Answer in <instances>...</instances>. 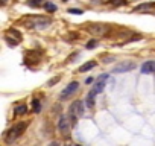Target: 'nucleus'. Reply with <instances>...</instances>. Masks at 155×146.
<instances>
[{"instance_id": "ddd939ff", "label": "nucleus", "mask_w": 155, "mask_h": 146, "mask_svg": "<svg viewBox=\"0 0 155 146\" xmlns=\"http://www.w3.org/2000/svg\"><path fill=\"white\" fill-rule=\"evenodd\" d=\"M43 5V0H31V2H29V6H32V8H40Z\"/></svg>"}, {"instance_id": "4468645a", "label": "nucleus", "mask_w": 155, "mask_h": 146, "mask_svg": "<svg viewBox=\"0 0 155 146\" xmlns=\"http://www.w3.org/2000/svg\"><path fill=\"white\" fill-rule=\"evenodd\" d=\"M68 12H70V14H74V15H81V14H82V11L78 9V8H70Z\"/></svg>"}, {"instance_id": "1a4fd4ad", "label": "nucleus", "mask_w": 155, "mask_h": 146, "mask_svg": "<svg viewBox=\"0 0 155 146\" xmlns=\"http://www.w3.org/2000/svg\"><path fill=\"white\" fill-rule=\"evenodd\" d=\"M28 113V107L25 105V104H21V105H17L15 107V111H14V114L15 116H23V114H26Z\"/></svg>"}, {"instance_id": "f257e3e1", "label": "nucleus", "mask_w": 155, "mask_h": 146, "mask_svg": "<svg viewBox=\"0 0 155 146\" xmlns=\"http://www.w3.org/2000/svg\"><path fill=\"white\" fill-rule=\"evenodd\" d=\"M26 126H28V123H26V122H20V123L14 125L12 128H9V129L6 131V135H5L6 143H12L14 140H17V138L23 134V131L26 129Z\"/></svg>"}, {"instance_id": "f8f14e48", "label": "nucleus", "mask_w": 155, "mask_h": 146, "mask_svg": "<svg viewBox=\"0 0 155 146\" xmlns=\"http://www.w3.org/2000/svg\"><path fill=\"white\" fill-rule=\"evenodd\" d=\"M32 111H34V113H40V111H41V104H40V101L35 99V101L32 102Z\"/></svg>"}, {"instance_id": "6e6552de", "label": "nucleus", "mask_w": 155, "mask_h": 146, "mask_svg": "<svg viewBox=\"0 0 155 146\" xmlns=\"http://www.w3.org/2000/svg\"><path fill=\"white\" fill-rule=\"evenodd\" d=\"M94 67H96V61H88V62L82 64L79 68H78V71L84 73V71H88V70H91V68H94Z\"/></svg>"}, {"instance_id": "dca6fc26", "label": "nucleus", "mask_w": 155, "mask_h": 146, "mask_svg": "<svg viewBox=\"0 0 155 146\" xmlns=\"http://www.w3.org/2000/svg\"><path fill=\"white\" fill-rule=\"evenodd\" d=\"M96 46V40H91V41H88V44H87V49H93Z\"/></svg>"}, {"instance_id": "7ed1b4c3", "label": "nucleus", "mask_w": 155, "mask_h": 146, "mask_svg": "<svg viewBox=\"0 0 155 146\" xmlns=\"http://www.w3.org/2000/svg\"><path fill=\"white\" fill-rule=\"evenodd\" d=\"M70 114H71V116H76V117H81V116L84 114V102L74 101V102L70 105Z\"/></svg>"}, {"instance_id": "a211bd4d", "label": "nucleus", "mask_w": 155, "mask_h": 146, "mask_svg": "<svg viewBox=\"0 0 155 146\" xmlns=\"http://www.w3.org/2000/svg\"><path fill=\"white\" fill-rule=\"evenodd\" d=\"M114 5H120V3H125V0H111Z\"/></svg>"}, {"instance_id": "0eeeda50", "label": "nucleus", "mask_w": 155, "mask_h": 146, "mask_svg": "<svg viewBox=\"0 0 155 146\" xmlns=\"http://www.w3.org/2000/svg\"><path fill=\"white\" fill-rule=\"evenodd\" d=\"M141 73L143 75H152V73H155V61H146L141 65Z\"/></svg>"}, {"instance_id": "9b49d317", "label": "nucleus", "mask_w": 155, "mask_h": 146, "mask_svg": "<svg viewBox=\"0 0 155 146\" xmlns=\"http://www.w3.org/2000/svg\"><path fill=\"white\" fill-rule=\"evenodd\" d=\"M44 8H46V11H47V12H55V11H56V5H53L52 2L44 3Z\"/></svg>"}, {"instance_id": "423d86ee", "label": "nucleus", "mask_w": 155, "mask_h": 146, "mask_svg": "<svg viewBox=\"0 0 155 146\" xmlns=\"http://www.w3.org/2000/svg\"><path fill=\"white\" fill-rule=\"evenodd\" d=\"M88 31H90L93 35H96V37H101V35H104V34L108 31V26H105V25H101V23H97V25H90V26H88Z\"/></svg>"}, {"instance_id": "412c9836", "label": "nucleus", "mask_w": 155, "mask_h": 146, "mask_svg": "<svg viewBox=\"0 0 155 146\" xmlns=\"http://www.w3.org/2000/svg\"><path fill=\"white\" fill-rule=\"evenodd\" d=\"M93 2H97V0H93Z\"/></svg>"}, {"instance_id": "aec40b11", "label": "nucleus", "mask_w": 155, "mask_h": 146, "mask_svg": "<svg viewBox=\"0 0 155 146\" xmlns=\"http://www.w3.org/2000/svg\"><path fill=\"white\" fill-rule=\"evenodd\" d=\"M64 2H68V0H64Z\"/></svg>"}, {"instance_id": "20e7f679", "label": "nucleus", "mask_w": 155, "mask_h": 146, "mask_svg": "<svg viewBox=\"0 0 155 146\" xmlns=\"http://www.w3.org/2000/svg\"><path fill=\"white\" fill-rule=\"evenodd\" d=\"M78 87H79V84H78L76 81L70 82V84H68V85H67V87H65L62 91H61V96H59V98H61V99H68V98H70V96H71V95H73L76 90H78Z\"/></svg>"}, {"instance_id": "f03ea898", "label": "nucleus", "mask_w": 155, "mask_h": 146, "mask_svg": "<svg viewBox=\"0 0 155 146\" xmlns=\"http://www.w3.org/2000/svg\"><path fill=\"white\" fill-rule=\"evenodd\" d=\"M135 68V64L131 62V61H123L120 64H117L114 68H113V73H126V71H131Z\"/></svg>"}, {"instance_id": "f3484780", "label": "nucleus", "mask_w": 155, "mask_h": 146, "mask_svg": "<svg viewBox=\"0 0 155 146\" xmlns=\"http://www.w3.org/2000/svg\"><path fill=\"white\" fill-rule=\"evenodd\" d=\"M58 81H59V78H53L52 81H49V82H47V85H49V87H52V85H53V84H56Z\"/></svg>"}, {"instance_id": "9d476101", "label": "nucleus", "mask_w": 155, "mask_h": 146, "mask_svg": "<svg viewBox=\"0 0 155 146\" xmlns=\"http://www.w3.org/2000/svg\"><path fill=\"white\" fill-rule=\"evenodd\" d=\"M152 8H155V3H141V5L135 6L134 11H143V9H152Z\"/></svg>"}, {"instance_id": "6ab92c4d", "label": "nucleus", "mask_w": 155, "mask_h": 146, "mask_svg": "<svg viewBox=\"0 0 155 146\" xmlns=\"http://www.w3.org/2000/svg\"><path fill=\"white\" fill-rule=\"evenodd\" d=\"M6 3V0H2V5H5Z\"/></svg>"}, {"instance_id": "39448f33", "label": "nucleus", "mask_w": 155, "mask_h": 146, "mask_svg": "<svg viewBox=\"0 0 155 146\" xmlns=\"http://www.w3.org/2000/svg\"><path fill=\"white\" fill-rule=\"evenodd\" d=\"M70 125H71V122H68L67 116H61L59 117V120H58V129H59L61 134H68L70 132Z\"/></svg>"}, {"instance_id": "2eb2a0df", "label": "nucleus", "mask_w": 155, "mask_h": 146, "mask_svg": "<svg viewBox=\"0 0 155 146\" xmlns=\"http://www.w3.org/2000/svg\"><path fill=\"white\" fill-rule=\"evenodd\" d=\"M107 79H110V75H107V73H105V75H101L97 78V81H107Z\"/></svg>"}]
</instances>
